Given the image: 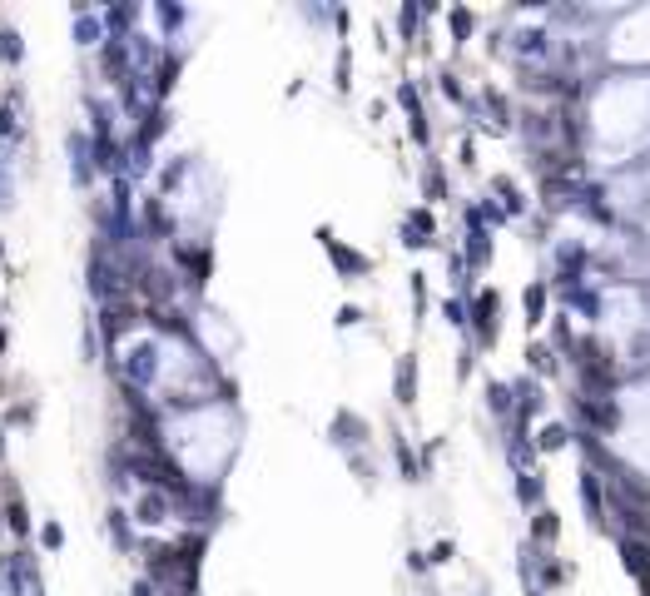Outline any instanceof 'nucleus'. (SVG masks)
<instances>
[{"label": "nucleus", "instance_id": "4468645a", "mask_svg": "<svg viewBox=\"0 0 650 596\" xmlns=\"http://www.w3.org/2000/svg\"><path fill=\"white\" fill-rule=\"evenodd\" d=\"M526 363H531L536 373H556V353H551L546 343H536V348H526Z\"/></svg>", "mask_w": 650, "mask_h": 596}, {"label": "nucleus", "instance_id": "2eb2a0df", "mask_svg": "<svg viewBox=\"0 0 650 596\" xmlns=\"http://www.w3.org/2000/svg\"><path fill=\"white\" fill-rule=\"evenodd\" d=\"M531 532H536V542H551V537L561 532V522H556V512H546V507H541V512H536V522H531Z\"/></svg>", "mask_w": 650, "mask_h": 596}, {"label": "nucleus", "instance_id": "0eeeda50", "mask_svg": "<svg viewBox=\"0 0 650 596\" xmlns=\"http://www.w3.org/2000/svg\"><path fill=\"white\" fill-rule=\"evenodd\" d=\"M541 492H546V482H541V472H521V477H517V497H521V507H531V502H541Z\"/></svg>", "mask_w": 650, "mask_h": 596}, {"label": "nucleus", "instance_id": "412c9836", "mask_svg": "<svg viewBox=\"0 0 650 596\" xmlns=\"http://www.w3.org/2000/svg\"><path fill=\"white\" fill-rule=\"evenodd\" d=\"M482 596H492V592H482Z\"/></svg>", "mask_w": 650, "mask_h": 596}, {"label": "nucleus", "instance_id": "7ed1b4c3", "mask_svg": "<svg viewBox=\"0 0 650 596\" xmlns=\"http://www.w3.org/2000/svg\"><path fill=\"white\" fill-rule=\"evenodd\" d=\"M581 413H586L601 433H611V428L621 423V408H616V403H601V398H581Z\"/></svg>", "mask_w": 650, "mask_h": 596}, {"label": "nucleus", "instance_id": "aec40b11", "mask_svg": "<svg viewBox=\"0 0 650 596\" xmlns=\"http://www.w3.org/2000/svg\"><path fill=\"white\" fill-rule=\"evenodd\" d=\"M442 313H447L452 323H467V313H462V303H452V298H447V308H442Z\"/></svg>", "mask_w": 650, "mask_h": 596}, {"label": "nucleus", "instance_id": "f3484780", "mask_svg": "<svg viewBox=\"0 0 650 596\" xmlns=\"http://www.w3.org/2000/svg\"><path fill=\"white\" fill-rule=\"evenodd\" d=\"M571 443V433H566V428H561V423H551V428H546V433H541V452H561V447Z\"/></svg>", "mask_w": 650, "mask_h": 596}, {"label": "nucleus", "instance_id": "9d476101", "mask_svg": "<svg viewBox=\"0 0 650 596\" xmlns=\"http://www.w3.org/2000/svg\"><path fill=\"white\" fill-rule=\"evenodd\" d=\"M507 457H512V467H517V472H531V462H536V447L526 443V438H512V443H507Z\"/></svg>", "mask_w": 650, "mask_h": 596}, {"label": "nucleus", "instance_id": "dca6fc26", "mask_svg": "<svg viewBox=\"0 0 650 596\" xmlns=\"http://www.w3.org/2000/svg\"><path fill=\"white\" fill-rule=\"evenodd\" d=\"M566 298H571V303H576L586 318H596V313H601V298H596V289H581V284H576V289H571Z\"/></svg>", "mask_w": 650, "mask_h": 596}, {"label": "nucleus", "instance_id": "ddd939ff", "mask_svg": "<svg viewBox=\"0 0 650 596\" xmlns=\"http://www.w3.org/2000/svg\"><path fill=\"white\" fill-rule=\"evenodd\" d=\"M541 313H546V284H531L526 289V323H541Z\"/></svg>", "mask_w": 650, "mask_h": 596}, {"label": "nucleus", "instance_id": "9b49d317", "mask_svg": "<svg viewBox=\"0 0 650 596\" xmlns=\"http://www.w3.org/2000/svg\"><path fill=\"white\" fill-rule=\"evenodd\" d=\"M323 239H328V234H323ZM328 254H333V259H338V264H343L348 274H363V269H368V259H363V254H348V249H343L338 239H328Z\"/></svg>", "mask_w": 650, "mask_h": 596}, {"label": "nucleus", "instance_id": "6e6552de", "mask_svg": "<svg viewBox=\"0 0 650 596\" xmlns=\"http://www.w3.org/2000/svg\"><path fill=\"white\" fill-rule=\"evenodd\" d=\"M427 234H432V214L417 209V214L407 219V229H402V244H427Z\"/></svg>", "mask_w": 650, "mask_h": 596}, {"label": "nucleus", "instance_id": "f03ea898", "mask_svg": "<svg viewBox=\"0 0 650 596\" xmlns=\"http://www.w3.org/2000/svg\"><path fill=\"white\" fill-rule=\"evenodd\" d=\"M621 552H626V572L641 577V582H650V542L646 537H626Z\"/></svg>", "mask_w": 650, "mask_h": 596}, {"label": "nucleus", "instance_id": "a211bd4d", "mask_svg": "<svg viewBox=\"0 0 650 596\" xmlns=\"http://www.w3.org/2000/svg\"><path fill=\"white\" fill-rule=\"evenodd\" d=\"M492 184H497V194H502V199H507V209H521V194H517V184H512V179H507V174H497V179H492Z\"/></svg>", "mask_w": 650, "mask_h": 596}, {"label": "nucleus", "instance_id": "f257e3e1", "mask_svg": "<svg viewBox=\"0 0 650 596\" xmlns=\"http://www.w3.org/2000/svg\"><path fill=\"white\" fill-rule=\"evenodd\" d=\"M497 308L502 298L497 294H482L472 303V323H477V343H497Z\"/></svg>", "mask_w": 650, "mask_h": 596}, {"label": "nucleus", "instance_id": "f8f14e48", "mask_svg": "<svg viewBox=\"0 0 650 596\" xmlns=\"http://www.w3.org/2000/svg\"><path fill=\"white\" fill-rule=\"evenodd\" d=\"M517 50L521 55H546V50H551V35H546V30H526L517 40Z\"/></svg>", "mask_w": 650, "mask_h": 596}, {"label": "nucleus", "instance_id": "20e7f679", "mask_svg": "<svg viewBox=\"0 0 650 596\" xmlns=\"http://www.w3.org/2000/svg\"><path fill=\"white\" fill-rule=\"evenodd\" d=\"M467 259H472L477 269H482V264L492 259V234H487L482 224H472V234H467Z\"/></svg>", "mask_w": 650, "mask_h": 596}, {"label": "nucleus", "instance_id": "1a4fd4ad", "mask_svg": "<svg viewBox=\"0 0 650 596\" xmlns=\"http://www.w3.org/2000/svg\"><path fill=\"white\" fill-rule=\"evenodd\" d=\"M417 393V373H412V358H397V403H412Z\"/></svg>", "mask_w": 650, "mask_h": 596}, {"label": "nucleus", "instance_id": "423d86ee", "mask_svg": "<svg viewBox=\"0 0 650 596\" xmlns=\"http://www.w3.org/2000/svg\"><path fill=\"white\" fill-rule=\"evenodd\" d=\"M581 497H586V507H591V522L601 527L606 517H601V477H596V472H581Z\"/></svg>", "mask_w": 650, "mask_h": 596}, {"label": "nucleus", "instance_id": "6ab92c4d", "mask_svg": "<svg viewBox=\"0 0 650 596\" xmlns=\"http://www.w3.org/2000/svg\"><path fill=\"white\" fill-rule=\"evenodd\" d=\"M452 30H457V35H472V10H452Z\"/></svg>", "mask_w": 650, "mask_h": 596}, {"label": "nucleus", "instance_id": "39448f33", "mask_svg": "<svg viewBox=\"0 0 650 596\" xmlns=\"http://www.w3.org/2000/svg\"><path fill=\"white\" fill-rule=\"evenodd\" d=\"M512 403H517V388H512V383H492V388H487V408H492L497 418H507Z\"/></svg>", "mask_w": 650, "mask_h": 596}]
</instances>
